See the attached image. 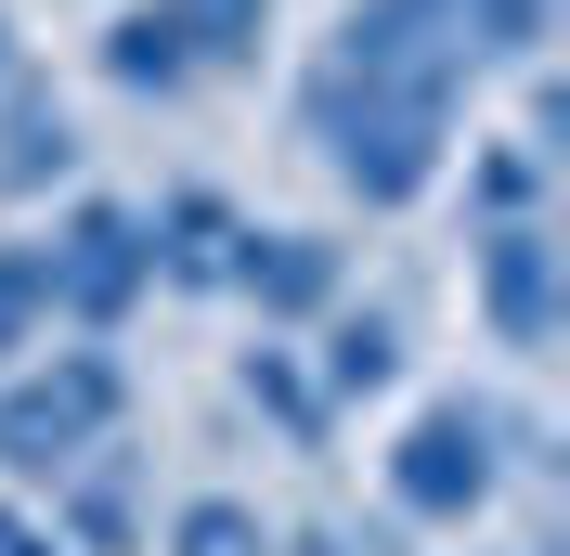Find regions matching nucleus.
<instances>
[{
    "mask_svg": "<svg viewBox=\"0 0 570 556\" xmlns=\"http://www.w3.org/2000/svg\"><path fill=\"white\" fill-rule=\"evenodd\" d=\"M130 427V363L117 349H39V363H13L0 376V492H52L66 466H91V453Z\"/></svg>",
    "mask_w": 570,
    "mask_h": 556,
    "instance_id": "nucleus-3",
    "label": "nucleus"
},
{
    "mask_svg": "<svg viewBox=\"0 0 570 556\" xmlns=\"http://www.w3.org/2000/svg\"><path fill=\"white\" fill-rule=\"evenodd\" d=\"M505 220H544V142H466V234H505Z\"/></svg>",
    "mask_w": 570,
    "mask_h": 556,
    "instance_id": "nucleus-14",
    "label": "nucleus"
},
{
    "mask_svg": "<svg viewBox=\"0 0 570 556\" xmlns=\"http://www.w3.org/2000/svg\"><path fill=\"white\" fill-rule=\"evenodd\" d=\"M0 78H13V13H0Z\"/></svg>",
    "mask_w": 570,
    "mask_h": 556,
    "instance_id": "nucleus-20",
    "label": "nucleus"
},
{
    "mask_svg": "<svg viewBox=\"0 0 570 556\" xmlns=\"http://www.w3.org/2000/svg\"><path fill=\"white\" fill-rule=\"evenodd\" d=\"M234 401H247V415L273 427L285 453H312V466L337 453V401L312 388V363H298L285 337H247V349H234Z\"/></svg>",
    "mask_w": 570,
    "mask_h": 556,
    "instance_id": "nucleus-12",
    "label": "nucleus"
},
{
    "mask_svg": "<svg viewBox=\"0 0 570 556\" xmlns=\"http://www.w3.org/2000/svg\"><path fill=\"white\" fill-rule=\"evenodd\" d=\"M234 234H247V208H234L220 181H169V195L142 208V259H156V285H181V298H220Z\"/></svg>",
    "mask_w": 570,
    "mask_h": 556,
    "instance_id": "nucleus-9",
    "label": "nucleus"
},
{
    "mask_svg": "<svg viewBox=\"0 0 570 556\" xmlns=\"http://www.w3.org/2000/svg\"><path fill=\"white\" fill-rule=\"evenodd\" d=\"M220 298H247L259 337H285V324H324L337 298H351V246L312 234V220H247V234H234V272H220Z\"/></svg>",
    "mask_w": 570,
    "mask_h": 556,
    "instance_id": "nucleus-5",
    "label": "nucleus"
},
{
    "mask_svg": "<svg viewBox=\"0 0 570 556\" xmlns=\"http://www.w3.org/2000/svg\"><path fill=\"white\" fill-rule=\"evenodd\" d=\"M466 298H480L493 349L544 363V337H558V234H544V220H505V234H466Z\"/></svg>",
    "mask_w": 570,
    "mask_h": 556,
    "instance_id": "nucleus-7",
    "label": "nucleus"
},
{
    "mask_svg": "<svg viewBox=\"0 0 570 556\" xmlns=\"http://www.w3.org/2000/svg\"><path fill=\"white\" fill-rule=\"evenodd\" d=\"M52 324V298H39V246H0V376H13V349Z\"/></svg>",
    "mask_w": 570,
    "mask_h": 556,
    "instance_id": "nucleus-17",
    "label": "nucleus"
},
{
    "mask_svg": "<svg viewBox=\"0 0 570 556\" xmlns=\"http://www.w3.org/2000/svg\"><path fill=\"white\" fill-rule=\"evenodd\" d=\"M39 518H52V544H66V556H156V453L105 440L91 466L52 479Z\"/></svg>",
    "mask_w": 570,
    "mask_h": 556,
    "instance_id": "nucleus-6",
    "label": "nucleus"
},
{
    "mask_svg": "<svg viewBox=\"0 0 570 556\" xmlns=\"http://www.w3.org/2000/svg\"><path fill=\"white\" fill-rule=\"evenodd\" d=\"M27 246H39V298H52L91 349L156 298V259H142V208L130 195H66L52 234H27Z\"/></svg>",
    "mask_w": 570,
    "mask_h": 556,
    "instance_id": "nucleus-4",
    "label": "nucleus"
},
{
    "mask_svg": "<svg viewBox=\"0 0 570 556\" xmlns=\"http://www.w3.org/2000/svg\"><path fill=\"white\" fill-rule=\"evenodd\" d=\"M298 363H312V388L337 415H363V401H390V388L415 376V311H402V298H337Z\"/></svg>",
    "mask_w": 570,
    "mask_h": 556,
    "instance_id": "nucleus-8",
    "label": "nucleus"
},
{
    "mask_svg": "<svg viewBox=\"0 0 570 556\" xmlns=\"http://www.w3.org/2000/svg\"><path fill=\"white\" fill-rule=\"evenodd\" d=\"M78 181V117L52 78H0V208H39V195H66Z\"/></svg>",
    "mask_w": 570,
    "mask_h": 556,
    "instance_id": "nucleus-10",
    "label": "nucleus"
},
{
    "mask_svg": "<svg viewBox=\"0 0 570 556\" xmlns=\"http://www.w3.org/2000/svg\"><path fill=\"white\" fill-rule=\"evenodd\" d=\"M0 556H66V544H52V518H39L27 492H0Z\"/></svg>",
    "mask_w": 570,
    "mask_h": 556,
    "instance_id": "nucleus-18",
    "label": "nucleus"
},
{
    "mask_svg": "<svg viewBox=\"0 0 570 556\" xmlns=\"http://www.w3.org/2000/svg\"><path fill=\"white\" fill-rule=\"evenodd\" d=\"M466 91H480V66L428 27L415 0H351L298 52V142L324 156V181L351 208H415L454 169Z\"/></svg>",
    "mask_w": 570,
    "mask_h": 556,
    "instance_id": "nucleus-1",
    "label": "nucleus"
},
{
    "mask_svg": "<svg viewBox=\"0 0 570 556\" xmlns=\"http://www.w3.org/2000/svg\"><path fill=\"white\" fill-rule=\"evenodd\" d=\"M415 13L454 39L480 78L493 66H544V27H558V0H415Z\"/></svg>",
    "mask_w": 570,
    "mask_h": 556,
    "instance_id": "nucleus-13",
    "label": "nucleus"
},
{
    "mask_svg": "<svg viewBox=\"0 0 570 556\" xmlns=\"http://www.w3.org/2000/svg\"><path fill=\"white\" fill-rule=\"evenodd\" d=\"M156 556H273V518H259L247 492H181Z\"/></svg>",
    "mask_w": 570,
    "mask_h": 556,
    "instance_id": "nucleus-16",
    "label": "nucleus"
},
{
    "mask_svg": "<svg viewBox=\"0 0 570 556\" xmlns=\"http://www.w3.org/2000/svg\"><path fill=\"white\" fill-rule=\"evenodd\" d=\"M273 556H351V530H324V518H298V530H273Z\"/></svg>",
    "mask_w": 570,
    "mask_h": 556,
    "instance_id": "nucleus-19",
    "label": "nucleus"
},
{
    "mask_svg": "<svg viewBox=\"0 0 570 556\" xmlns=\"http://www.w3.org/2000/svg\"><path fill=\"white\" fill-rule=\"evenodd\" d=\"M91 78H105V91H130V105H181V91H195V39L169 27V0H117L105 27H91Z\"/></svg>",
    "mask_w": 570,
    "mask_h": 556,
    "instance_id": "nucleus-11",
    "label": "nucleus"
},
{
    "mask_svg": "<svg viewBox=\"0 0 570 556\" xmlns=\"http://www.w3.org/2000/svg\"><path fill=\"white\" fill-rule=\"evenodd\" d=\"M273 13H285V0H169V27L195 39V66H208V78H259Z\"/></svg>",
    "mask_w": 570,
    "mask_h": 556,
    "instance_id": "nucleus-15",
    "label": "nucleus"
},
{
    "mask_svg": "<svg viewBox=\"0 0 570 556\" xmlns=\"http://www.w3.org/2000/svg\"><path fill=\"white\" fill-rule=\"evenodd\" d=\"M519 466H544V427L532 415H505L493 388H441V401H415L402 415V440H390V518H415V530H466L480 505H493Z\"/></svg>",
    "mask_w": 570,
    "mask_h": 556,
    "instance_id": "nucleus-2",
    "label": "nucleus"
}]
</instances>
